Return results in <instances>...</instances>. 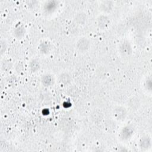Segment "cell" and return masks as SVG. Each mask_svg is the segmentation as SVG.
Listing matches in <instances>:
<instances>
[{"instance_id": "obj_1", "label": "cell", "mask_w": 152, "mask_h": 152, "mask_svg": "<svg viewBox=\"0 0 152 152\" xmlns=\"http://www.w3.org/2000/svg\"><path fill=\"white\" fill-rule=\"evenodd\" d=\"M91 43L89 39L86 37H81L78 39L75 42L76 49L81 53L86 52L90 48Z\"/></svg>"}, {"instance_id": "obj_9", "label": "cell", "mask_w": 152, "mask_h": 152, "mask_svg": "<svg viewBox=\"0 0 152 152\" xmlns=\"http://www.w3.org/2000/svg\"><path fill=\"white\" fill-rule=\"evenodd\" d=\"M71 80H72V78L71 75L66 72H61L59 75V82L61 84H63L64 85L69 84L71 83Z\"/></svg>"}, {"instance_id": "obj_11", "label": "cell", "mask_w": 152, "mask_h": 152, "mask_svg": "<svg viewBox=\"0 0 152 152\" xmlns=\"http://www.w3.org/2000/svg\"><path fill=\"white\" fill-rule=\"evenodd\" d=\"M91 119L94 122H99L100 119H102V113H100V111L98 110H94L91 115Z\"/></svg>"}, {"instance_id": "obj_8", "label": "cell", "mask_w": 152, "mask_h": 152, "mask_svg": "<svg viewBox=\"0 0 152 152\" xmlns=\"http://www.w3.org/2000/svg\"><path fill=\"white\" fill-rule=\"evenodd\" d=\"M74 21L80 25L84 24L87 20V15L83 11H80L76 13L74 17Z\"/></svg>"}, {"instance_id": "obj_4", "label": "cell", "mask_w": 152, "mask_h": 152, "mask_svg": "<svg viewBox=\"0 0 152 152\" xmlns=\"http://www.w3.org/2000/svg\"><path fill=\"white\" fill-rule=\"evenodd\" d=\"M97 24L100 29H106L110 25V20L106 15H100L97 18Z\"/></svg>"}, {"instance_id": "obj_7", "label": "cell", "mask_w": 152, "mask_h": 152, "mask_svg": "<svg viewBox=\"0 0 152 152\" xmlns=\"http://www.w3.org/2000/svg\"><path fill=\"white\" fill-rule=\"evenodd\" d=\"M54 81L55 80L53 76L49 73H46L42 75L40 78V81L42 85H43L45 87H49L53 85Z\"/></svg>"}, {"instance_id": "obj_6", "label": "cell", "mask_w": 152, "mask_h": 152, "mask_svg": "<svg viewBox=\"0 0 152 152\" xmlns=\"http://www.w3.org/2000/svg\"><path fill=\"white\" fill-rule=\"evenodd\" d=\"M113 7V4L112 1H104L101 2L99 5L100 10L103 13V14L106 15L112 11Z\"/></svg>"}, {"instance_id": "obj_10", "label": "cell", "mask_w": 152, "mask_h": 152, "mask_svg": "<svg viewBox=\"0 0 152 152\" xmlns=\"http://www.w3.org/2000/svg\"><path fill=\"white\" fill-rule=\"evenodd\" d=\"M29 68L30 69V71L32 72H37L40 69V64L39 60L36 58L32 59L30 62Z\"/></svg>"}, {"instance_id": "obj_12", "label": "cell", "mask_w": 152, "mask_h": 152, "mask_svg": "<svg viewBox=\"0 0 152 152\" xmlns=\"http://www.w3.org/2000/svg\"><path fill=\"white\" fill-rule=\"evenodd\" d=\"M6 42H5V40L1 39V53L2 54L6 49Z\"/></svg>"}, {"instance_id": "obj_5", "label": "cell", "mask_w": 152, "mask_h": 152, "mask_svg": "<svg viewBox=\"0 0 152 152\" xmlns=\"http://www.w3.org/2000/svg\"><path fill=\"white\" fill-rule=\"evenodd\" d=\"M119 53L123 57L129 56L131 53V48L130 44L127 41H123L119 48Z\"/></svg>"}, {"instance_id": "obj_3", "label": "cell", "mask_w": 152, "mask_h": 152, "mask_svg": "<svg viewBox=\"0 0 152 152\" xmlns=\"http://www.w3.org/2000/svg\"><path fill=\"white\" fill-rule=\"evenodd\" d=\"M127 106L131 110H137L139 109L141 102L140 100L136 96H131L127 100Z\"/></svg>"}, {"instance_id": "obj_2", "label": "cell", "mask_w": 152, "mask_h": 152, "mask_svg": "<svg viewBox=\"0 0 152 152\" xmlns=\"http://www.w3.org/2000/svg\"><path fill=\"white\" fill-rule=\"evenodd\" d=\"M126 109L121 106L115 107L112 111L113 117L118 121H122L125 120L126 116Z\"/></svg>"}]
</instances>
